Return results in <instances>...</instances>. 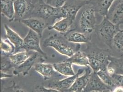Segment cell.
Listing matches in <instances>:
<instances>
[{"instance_id": "cell-41", "label": "cell", "mask_w": 123, "mask_h": 92, "mask_svg": "<svg viewBox=\"0 0 123 92\" xmlns=\"http://www.w3.org/2000/svg\"><path fill=\"white\" fill-rule=\"evenodd\" d=\"M123 25V24H122V25Z\"/></svg>"}, {"instance_id": "cell-20", "label": "cell", "mask_w": 123, "mask_h": 92, "mask_svg": "<svg viewBox=\"0 0 123 92\" xmlns=\"http://www.w3.org/2000/svg\"><path fill=\"white\" fill-rule=\"evenodd\" d=\"M107 71L111 77L115 74L123 75V59L110 57Z\"/></svg>"}, {"instance_id": "cell-30", "label": "cell", "mask_w": 123, "mask_h": 92, "mask_svg": "<svg viewBox=\"0 0 123 92\" xmlns=\"http://www.w3.org/2000/svg\"><path fill=\"white\" fill-rule=\"evenodd\" d=\"M36 92H61L53 88L46 87L42 86H37L36 87Z\"/></svg>"}, {"instance_id": "cell-10", "label": "cell", "mask_w": 123, "mask_h": 92, "mask_svg": "<svg viewBox=\"0 0 123 92\" xmlns=\"http://www.w3.org/2000/svg\"><path fill=\"white\" fill-rule=\"evenodd\" d=\"M115 25L123 24V0H115L109 8L106 17Z\"/></svg>"}, {"instance_id": "cell-25", "label": "cell", "mask_w": 123, "mask_h": 92, "mask_svg": "<svg viewBox=\"0 0 123 92\" xmlns=\"http://www.w3.org/2000/svg\"><path fill=\"white\" fill-rule=\"evenodd\" d=\"M1 54L10 55L15 53L14 46L10 41L6 38H1L0 41Z\"/></svg>"}, {"instance_id": "cell-6", "label": "cell", "mask_w": 123, "mask_h": 92, "mask_svg": "<svg viewBox=\"0 0 123 92\" xmlns=\"http://www.w3.org/2000/svg\"><path fill=\"white\" fill-rule=\"evenodd\" d=\"M88 4V0H67L60 7L62 17L68 18L75 21L79 12Z\"/></svg>"}, {"instance_id": "cell-13", "label": "cell", "mask_w": 123, "mask_h": 92, "mask_svg": "<svg viewBox=\"0 0 123 92\" xmlns=\"http://www.w3.org/2000/svg\"><path fill=\"white\" fill-rule=\"evenodd\" d=\"M35 71L40 74L46 81L53 77H60L61 75L55 70L53 64L44 63L42 62L37 63L34 66Z\"/></svg>"}, {"instance_id": "cell-21", "label": "cell", "mask_w": 123, "mask_h": 92, "mask_svg": "<svg viewBox=\"0 0 123 92\" xmlns=\"http://www.w3.org/2000/svg\"><path fill=\"white\" fill-rule=\"evenodd\" d=\"M72 65V63L66 60L53 64V67L57 72L62 76L68 77L74 76L76 74L73 69Z\"/></svg>"}, {"instance_id": "cell-32", "label": "cell", "mask_w": 123, "mask_h": 92, "mask_svg": "<svg viewBox=\"0 0 123 92\" xmlns=\"http://www.w3.org/2000/svg\"><path fill=\"white\" fill-rule=\"evenodd\" d=\"M14 86V90L15 92H27L25 89L21 88L19 86L16 84L15 83L13 82V83Z\"/></svg>"}, {"instance_id": "cell-31", "label": "cell", "mask_w": 123, "mask_h": 92, "mask_svg": "<svg viewBox=\"0 0 123 92\" xmlns=\"http://www.w3.org/2000/svg\"><path fill=\"white\" fill-rule=\"evenodd\" d=\"M67 0H50L48 4L55 7H61Z\"/></svg>"}, {"instance_id": "cell-4", "label": "cell", "mask_w": 123, "mask_h": 92, "mask_svg": "<svg viewBox=\"0 0 123 92\" xmlns=\"http://www.w3.org/2000/svg\"><path fill=\"white\" fill-rule=\"evenodd\" d=\"M120 30V26L113 24L105 17L99 24L97 25L95 31L98 38L112 49L114 36Z\"/></svg>"}, {"instance_id": "cell-34", "label": "cell", "mask_w": 123, "mask_h": 92, "mask_svg": "<svg viewBox=\"0 0 123 92\" xmlns=\"http://www.w3.org/2000/svg\"><path fill=\"white\" fill-rule=\"evenodd\" d=\"M112 92H123V87L115 86Z\"/></svg>"}, {"instance_id": "cell-9", "label": "cell", "mask_w": 123, "mask_h": 92, "mask_svg": "<svg viewBox=\"0 0 123 92\" xmlns=\"http://www.w3.org/2000/svg\"><path fill=\"white\" fill-rule=\"evenodd\" d=\"M85 71L84 69H79L75 75L68 77L62 80H52L48 85L49 88L57 90L61 92H66L71 87L77 77L80 76Z\"/></svg>"}, {"instance_id": "cell-7", "label": "cell", "mask_w": 123, "mask_h": 92, "mask_svg": "<svg viewBox=\"0 0 123 92\" xmlns=\"http://www.w3.org/2000/svg\"><path fill=\"white\" fill-rule=\"evenodd\" d=\"M41 38L40 36L36 33L30 29L24 38L23 49L27 51L36 52L45 59H47V54L42 50L40 45Z\"/></svg>"}, {"instance_id": "cell-29", "label": "cell", "mask_w": 123, "mask_h": 92, "mask_svg": "<svg viewBox=\"0 0 123 92\" xmlns=\"http://www.w3.org/2000/svg\"><path fill=\"white\" fill-rule=\"evenodd\" d=\"M114 86L123 87V75L115 74L112 77Z\"/></svg>"}, {"instance_id": "cell-40", "label": "cell", "mask_w": 123, "mask_h": 92, "mask_svg": "<svg viewBox=\"0 0 123 92\" xmlns=\"http://www.w3.org/2000/svg\"><path fill=\"white\" fill-rule=\"evenodd\" d=\"M12 0L13 1H15V0Z\"/></svg>"}, {"instance_id": "cell-26", "label": "cell", "mask_w": 123, "mask_h": 92, "mask_svg": "<svg viewBox=\"0 0 123 92\" xmlns=\"http://www.w3.org/2000/svg\"><path fill=\"white\" fill-rule=\"evenodd\" d=\"M0 59L1 72H6L9 71L11 68H14L9 59V55L1 54Z\"/></svg>"}, {"instance_id": "cell-2", "label": "cell", "mask_w": 123, "mask_h": 92, "mask_svg": "<svg viewBox=\"0 0 123 92\" xmlns=\"http://www.w3.org/2000/svg\"><path fill=\"white\" fill-rule=\"evenodd\" d=\"M44 47H50L55 49L57 53L68 58L79 50H80L81 45L69 42L64 35L55 33L46 38L43 43Z\"/></svg>"}, {"instance_id": "cell-11", "label": "cell", "mask_w": 123, "mask_h": 92, "mask_svg": "<svg viewBox=\"0 0 123 92\" xmlns=\"http://www.w3.org/2000/svg\"><path fill=\"white\" fill-rule=\"evenodd\" d=\"M20 22L35 32L41 38L42 37L44 30L50 26L45 21L35 17L25 19L21 20Z\"/></svg>"}, {"instance_id": "cell-17", "label": "cell", "mask_w": 123, "mask_h": 92, "mask_svg": "<svg viewBox=\"0 0 123 92\" xmlns=\"http://www.w3.org/2000/svg\"><path fill=\"white\" fill-rule=\"evenodd\" d=\"M4 27L5 31V38L8 39L14 46L15 48L14 53L23 49L24 38L6 24L4 25Z\"/></svg>"}, {"instance_id": "cell-23", "label": "cell", "mask_w": 123, "mask_h": 92, "mask_svg": "<svg viewBox=\"0 0 123 92\" xmlns=\"http://www.w3.org/2000/svg\"><path fill=\"white\" fill-rule=\"evenodd\" d=\"M66 60L73 65L85 67L90 66L89 60L86 54L84 52L80 50L76 52L72 56L68 58Z\"/></svg>"}, {"instance_id": "cell-38", "label": "cell", "mask_w": 123, "mask_h": 92, "mask_svg": "<svg viewBox=\"0 0 123 92\" xmlns=\"http://www.w3.org/2000/svg\"><path fill=\"white\" fill-rule=\"evenodd\" d=\"M98 92V91H92V92Z\"/></svg>"}, {"instance_id": "cell-19", "label": "cell", "mask_w": 123, "mask_h": 92, "mask_svg": "<svg viewBox=\"0 0 123 92\" xmlns=\"http://www.w3.org/2000/svg\"><path fill=\"white\" fill-rule=\"evenodd\" d=\"M65 36L69 42L75 44H87L92 40V35L74 30L70 31Z\"/></svg>"}, {"instance_id": "cell-37", "label": "cell", "mask_w": 123, "mask_h": 92, "mask_svg": "<svg viewBox=\"0 0 123 92\" xmlns=\"http://www.w3.org/2000/svg\"><path fill=\"white\" fill-rule=\"evenodd\" d=\"M50 0H46V3H49V1H50Z\"/></svg>"}, {"instance_id": "cell-33", "label": "cell", "mask_w": 123, "mask_h": 92, "mask_svg": "<svg viewBox=\"0 0 123 92\" xmlns=\"http://www.w3.org/2000/svg\"><path fill=\"white\" fill-rule=\"evenodd\" d=\"M13 77L12 75H11L10 74H8L6 73V72H1V77L0 79L1 80H2L3 79H5L7 78H10Z\"/></svg>"}, {"instance_id": "cell-12", "label": "cell", "mask_w": 123, "mask_h": 92, "mask_svg": "<svg viewBox=\"0 0 123 92\" xmlns=\"http://www.w3.org/2000/svg\"><path fill=\"white\" fill-rule=\"evenodd\" d=\"M39 58L43 57L38 53L34 52L20 66L14 69L13 71V75L18 76L20 74H22L24 77L27 76L29 73L31 68L34 66L35 64L37 63L36 60H38Z\"/></svg>"}, {"instance_id": "cell-5", "label": "cell", "mask_w": 123, "mask_h": 92, "mask_svg": "<svg viewBox=\"0 0 123 92\" xmlns=\"http://www.w3.org/2000/svg\"><path fill=\"white\" fill-rule=\"evenodd\" d=\"M86 6L80 14L78 26L74 25L72 30H75L78 27L79 31L88 35H92L97 26L96 12L90 4H88Z\"/></svg>"}, {"instance_id": "cell-39", "label": "cell", "mask_w": 123, "mask_h": 92, "mask_svg": "<svg viewBox=\"0 0 123 92\" xmlns=\"http://www.w3.org/2000/svg\"><path fill=\"white\" fill-rule=\"evenodd\" d=\"M121 50L123 52V48H122V49H121Z\"/></svg>"}, {"instance_id": "cell-27", "label": "cell", "mask_w": 123, "mask_h": 92, "mask_svg": "<svg viewBox=\"0 0 123 92\" xmlns=\"http://www.w3.org/2000/svg\"><path fill=\"white\" fill-rule=\"evenodd\" d=\"M96 73L105 85L109 87H114L112 77L108 74L107 70H100Z\"/></svg>"}, {"instance_id": "cell-35", "label": "cell", "mask_w": 123, "mask_h": 92, "mask_svg": "<svg viewBox=\"0 0 123 92\" xmlns=\"http://www.w3.org/2000/svg\"><path fill=\"white\" fill-rule=\"evenodd\" d=\"M101 92H112V91L111 90L110 88H108V89H107L106 90H104V91Z\"/></svg>"}, {"instance_id": "cell-14", "label": "cell", "mask_w": 123, "mask_h": 92, "mask_svg": "<svg viewBox=\"0 0 123 92\" xmlns=\"http://www.w3.org/2000/svg\"><path fill=\"white\" fill-rule=\"evenodd\" d=\"M85 73L76 79L71 87L68 90V92H82L86 86L93 71L90 66L86 67Z\"/></svg>"}, {"instance_id": "cell-8", "label": "cell", "mask_w": 123, "mask_h": 92, "mask_svg": "<svg viewBox=\"0 0 123 92\" xmlns=\"http://www.w3.org/2000/svg\"><path fill=\"white\" fill-rule=\"evenodd\" d=\"M32 0H16L14 1L15 11L13 21H19L28 18L35 8Z\"/></svg>"}, {"instance_id": "cell-22", "label": "cell", "mask_w": 123, "mask_h": 92, "mask_svg": "<svg viewBox=\"0 0 123 92\" xmlns=\"http://www.w3.org/2000/svg\"><path fill=\"white\" fill-rule=\"evenodd\" d=\"M0 12L1 15L7 18L9 21H13L15 14L14 1L12 0H0Z\"/></svg>"}, {"instance_id": "cell-36", "label": "cell", "mask_w": 123, "mask_h": 92, "mask_svg": "<svg viewBox=\"0 0 123 92\" xmlns=\"http://www.w3.org/2000/svg\"><path fill=\"white\" fill-rule=\"evenodd\" d=\"M41 0H32V1H33V2L34 3V4H36V3H37L38 2H39V1H41Z\"/></svg>"}, {"instance_id": "cell-18", "label": "cell", "mask_w": 123, "mask_h": 92, "mask_svg": "<svg viewBox=\"0 0 123 92\" xmlns=\"http://www.w3.org/2000/svg\"><path fill=\"white\" fill-rule=\"evenodd\" d=\"M115 0H88V4H90L96 13L105 17L108 12Z\"/></svg>"}, {"instance_id": "cell-3", "label": "cell", "mask_w": 123, "mask_h": 92, "mask_svg": "<svg viewBox=\"0 0 123 92\" xmlns=\"http://www.w3.org/2000/svg\"><path fill=\"white\" fill-rule=\"evenodd\" d=\"M31 17L41 19L50 26L62 18L60 7H55L48 4L45 0H41L35 4V8L29 18Z\"/></svg>"}, {"instance_id": "cell-16", "label": "cell", "mask_w": 123, "mask_h": 92, "mask_svg": "<svg viewBox=\"0 0 123 92\" xmlns=\"http://www.w3.org/2000/svg\"><path fill=\"white\" fill-rule=\"evenodd\" d=\"M74 22L68 18H62L48 27L49 30H55L59 33L66 35L72 30Z\"/></svg>"}, {"instance_id": "cell-24", "label": "cell", "mask_w": 123, "mask_h": 92, "mask_svg": "<svg viewBox=\"0 0 123 92\" xmlns=\"http://www.w3.org/2000/svg\"><path fill=\"white\" fill-rule=\"evenodd\" d=\"M34 52L25 50L18 52L9 55V59L14 68L20 66L24 63Z\"/></svg>"}, {"instance_id": "cell-28", "label": "cell", "mask_w": 123, "mask_h": 92, "mask_svg": "<svg viewBox=\"0 0 123 92\" xmlns=\"http://www.w3.org/2000/svg\"><path fill=\"white\" fill-rule=\"evenodd\" d=\"M113 46L119 50H121L123 48V29H120L114 36Z\"/></svg>"}, {"instance_id": "cell-15", "label": "cell", "mask_w": 123, "mask_h": 92, "mask_svg": "<svg viewBox=\"0 0 123 92\" xmlns=\"http://www.w3.org/2000/svg\"><path fill=\"white\" fill-rule=\"evenodd\" d=\"M108 88H110V87L105 85L101 81L97 73L93 72L90 76L86 86L82 92H102Z\"/></svg>"}, {"instance_id": "cell-1", "label": "cell", "mask_w": 123, "mask_h": 92, "mask_svg": "<svg viewBox=\"0 0 123 92\" xmlns=\"http://www.w3.org/2000/svg\"><path fill=\"white\" fill-rule=\"evenodd\" d=\"M86 44V47L83 51L88 58L89 66L93 72L97 73L100 70H107L109 58L112 56L111 51L109 49L99 48L91 42Z\"/></svg>"}]
</instances>
